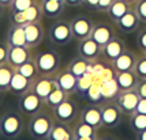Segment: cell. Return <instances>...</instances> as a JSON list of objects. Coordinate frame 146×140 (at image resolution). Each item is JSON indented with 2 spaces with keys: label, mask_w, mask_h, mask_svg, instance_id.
I'll return each mask as SVG.
<instances>
[{
  "label": "cell",
  "mask_w": 146,
  "mask_h": 140,
  "mask_svg": "<svg viewBox=\"0 0 146 140\" xmlns=\"http://www.w3.org/2000/svg\"><path fill=\"white\" fill-rule=\"evenodd\" d=\"M6 42L8 44V46H25L26 45L25 27L23 26L11 25L8 32H7Z\"/></svg>",
  "instance_id": "cell-25"
},
{
  "label": "cell",
  "mask_w": 146,
  "mask_h": 140,
  "mask_svg": "<svg viewBox=\"0 0 146 140\" xmlns=\"http://www.w3.org/2000/svg\"><path fill=\"white\" fill-rule=\"evenodd\" d=\"M10 22L11 25H17V26H25L27 25V18H26L25 11H11L10 12Z\"/></svg>",
  "instance_id": "cell-34"
},
{
  "label": "cell",
  "mask_w": 146,
  "mask_h": 140,
  "mask_svg": "<svg viewBox=\"0 0 146 140\" xmlns=\"http://www.w3.org/2000/svg\"><path fill=\"white\" fill-rule=\"evenodd\" d=\"M79 120L88 122L94 128L100 129L102 127V116H101V106L97 105H89L82 109L79 113Z\"/></svg>",
  "instance_id": "cell-19"
},
{
  "label": "cell",
  "mask_w": 146,
  "mask_h": 140,
  "mask_svg": "<svg viewBox=\"0 0 146 140\" xmlns=\"http://www.w3.org/2000/svg\"><path fill=\"white\" fill-rule=\"evenodd\" d=\"M138 80H139V78L135 75L134 71H126V72L116 74V87L119 91L134 90L138 84Z\"/></svg>",
  "instance_id": "cell-23"
},
{
  "label": "cell",
  "mask_w": 146,
  "mask_h": 140,
  "mask_svg": "<svg viewBox=\"0 0 146 140\" xmlns=\"http://www.w3.org/2000/svg\"><path fill=\"white\" fill-rule=\"evenodd\" d=\"M4 8H6V7H3L1 4H0V19H1L3 15H4Z\"/></svg>",
  "instance_id": "cell-46"
},
{
  "label": "cell",
  "mask_w": 146,
  "mask_h": 140,
  "mask_svg": "<svg viewBox=\"0 0 146 140\" xmlns=\"http://www.w3.org/2000/svg\"><path fill=\"white\" fill-rule=\"evenodd\" d=\"M25 121L21 112L8 110L0 116V136L7 139H15L23 132Z\"/></svg>",
  "instance_id": "cell-2"
},
{
  "label": "cell",
  "mask_w": 146,
  "mask_h": 140,
  "mask_svg": "<svg viewBox=\"0 0 146 140\" xmlns=\"http://www.w3.org/2000/svg\"><path fill=\"white\" fill-rule=\"evenodd\" d=\"M15 71L17 72H19L21 75H23V76H26L27 79H30V80H36L38 78V75H40V72H38L37 70V65H36V61H34V58H32V60H29L27 63L22 64L21 67H18V68H15Z\"/></svg>",
  "instance_id": "cell-30"
},
{
  "label": "cell",
  "mask_w": 146,
  "mask_h": 140,
  "mask_svg": "<svg viewBox=\"0 0 146 140\" xmlns=\"http://www.w3.org/2000/svg\"><path fill=\"white\" fill-rule=\"evenodd\" d=\"M74 137L75 140H97L98 139V129L90 125L85 121L79 120L74 125Z\"/></svg>",
  "instance_id": "cell-20"
},
{
  "label": "cell",
  "mask_w": 146,
  "mask_h": 140,
  "mask_svg": "<svg viewBox=\"0 0 146 140\" xmlns=\"http://www.w3.org/2000/svg\"><path fill=\"white\" fill-rule=\"evenodd\" d=\"M128 117H130L128 124H130V128H131V131L134 133H139V132L146 129V114L135 112Z\"/></svg>",
  "instance_id": "cell-31"
},
{
  "label": "cell",
  "mask_w": 146,
  "mask_h": 140,
  "mask_svg": "<svg viewBox=\"0 0 146 140\" xmlns=\"http://www.w3.org/2000/svg\"><path fill=\"white\" fill-rule=\"evenodd\" d=\"M141 19L138 18V15L135 14V11H130L127 12L123 18L116 22V26L119 29V32L123 33V34H131V33L137 32L141 26Z\"/></svg>",
  "instance_id": "cell-21"
},
{
  "label": "cell",
  "mask_w": 146,
  "mask_h": 140,
  "mask_svg": "<svg viewBox=\"0 0 146 140\" xmlns=\"http://www.w3.org/2000/svg\"><path fill=\"white\" fill-rule=\"evenodd\" d=\"M101 49L102 48L92 37H88V38L79 41L76 52H78V56H81L82 58L88 60L89 63H93V61H96L97 58L100 57Z\"/></svg>",
  "instance_id": "cell-10"
},
{
  "label": "cell",
  "mask_w": 146,
  "mask_h": 140,
  "mask_svg": "<svg viewBox=\"0 0 146 140\" xmlns=\"http://www.w3.org/2000/svg\"><path fill=\"white\" fill-rule=\"evenodd\" d=\"M15 72V68L8 63L0 64V91L7 93L10 91V83L13 79V75Z\"/></svg>",
  "instance_id": "cell-28"
},
{
  "label": "cell",
  "mask_w": 146,
  "mask_h": 140,
  "mask_svg": "<svg viewBox=\"0 0 146 140\" xmlns=\"http://www.w3.org/2000/svg\"><path fill=\"white\" fill-rule=\"evenodd\" d=\"M64 3L68 7H79L83 4V0H64Z\"/></svg>",
  "instance_id": "cell-43"
},
{
  "label": "cell",
  "mask_w": 146,
  "mask_h": 140,
  "mask_svg": "<svg viewBox=\"0 0 146 140\" xmlns=\"http://www.w3.org/2000/svg\"><path fill=\"white\" fill-rule=\"evenodd\" d=\"M56 86H57V83H56V80H55L53 75H52V76L38 75V78L33 82L32 90L45 101V98L49 95V93H51Z\"/></svg>",
  "instance_id": "cell-15"
},
{
  "label": "cell",
  "mask_w": 146,
  "mask_h": 140,
  "mask_svg": "<svg viewBox=\"0 0 146 140\" xmlns=\"http://www.w3.org/2000/svg\"><path fill=\"white\" fill-rule=\"evenodd\" d=\"M137 45H138V48L143 53H146V27L139 30V33H138V35H137Z\"/></svg>",
  "instance_id": "cell-38"
},
{
  "label": "cell",
  "mask_w": 146,
  "mask_h": 140,
  "mask_svg": "<svg viewBox=\"0 0 146 140\" xmlns=\"http://www.w3.org/2000/svg\"><path fill=\"white\" fill-rule=\"evenodd\" d=\"M55 78V80H56L57 86L60 87V89L66 91L68 95H71L72 93H75V90L78 89V83H79V79L75 76V75H72L70 71L67 70H59L53 75Z\"/></svg>",
  "instance_id": "cell-13"
},
{
  "label": "cell",
  "mask_w": 146,
  "mask_h": 140,
  "mask_svg": "<svg viewBox=\"0 0 146 140\" xmlns=\"http://www.w3.org/2000/svg\"><path fill=\"white\" fill-rule=\"evenodd\" d=\"M135 137H137V140H146V129L139 133H135Z\"/></svg>",
  "instance_id": "cell-44"
},
{
  "label": "cell",
  "mask_w": 146,
  "mask_h": 140,
  "mask_svg": "<svg viewBox=\"0 0 146 140\" xmlns=\"http://www.w3.org/2000/svg\"><path fill=\"white\" fill-rule=\"evenodd\" d=\"M40 3H41V8H42L44 16L51 18V19H57V18L63 14L64 8H66V3H64V1L40 0Z\"/></svg>",
  "instance_id": "cell-24"
},
{
  "label": "cell",
  "mask_w": 146,
  "mask_h": 140,
  "mask_svg": "<svg viewBox=\"0 0 146 140\" xmlns=\"http://www.w3.org/2000/svg\"><path fill=\"white\" fill-rule=\"evenodd\" d=\"M133 10L134 4H130L124 0H115V3L108 11V18L111 20H113V22H117L120 18H123L126 14L133 11Z\"/></svg>",
  "instance_id": "cell-26"
},
{
  "label": "cell",
  "mask_w": 146,
  "mask_h": 140,
  "mask_svg": "<svg viewBox=\"0 0 146 140\" xmlns=\"http://www.w3.org/2000/svg\"><path fill=\"white\" fill-rule=\"evenodd\" d=\"M127 48H126V44H124V41L119 37H116L115 35L113 38L109 41L107 45H104L101 49V55L104 56V58L109 61V63H112L116 57H119L123 52L126 51Z\"/></svg>",
  "instance_id": "cell-14"
},
{
  "label": "cell",
  "mask_w": 146,
  "mask_h": 140,
  "mask_svg": "<svg viewBox=\"0 0 146 140\" xmlns=\"http://www.w3.org/2000/svg\"><path fill=\"white\" fill-rule=\"evenodd\" d=\"M7 58H8V44L0 42V64L7 63Z\"/></svg>",
  "instance_id": "cell-39"
},
{
  "label": "cell",
  "mask_w": 146,
  "mask_h": 140,
  "mask_svg": "<svg viewBox=\"0 0 146 140\" xmlns=\"http://www.w3.org/2000/svg\"><path fill=\"white\" fill-rule=\"evenodd\" d=\"M137 112L146 114V98H139L138 106H137Z\"/></svg>",
  "instance_id": "cell-42"
},
{
  "label": "cell",
  "mask_w": 146,
  "mask_h": 140,
  "mask_svg": "<svg viewBox=\"0 0 146 140\" xmlns=\"http://www.w3.org/2000/svg\"><path fill=\"white\" fill-rule=\"evenodd\" d=\"M44 105H45V101L38 94H36L33 90L27 91V93L22 94V95H19L18 108H19V112L23 116L32 117V116L37 114V113H40L42 110Z\"/></svg>",
  "instance_id": "cell-5"
},
{
  "label": "cell",
  "mask_w": 146,
  "mask_h": 140,
  "mask_svg": "<svg viewBox=\"0 0 146 140\" xmlns=\"http://www.w3.org/2000/svg\"><path fill=\"white\" fill-rule=\"evenodd\" d=\"M145 55H146V53H145Z\"/></svg>",
  "instance_id": "cell-50"
},
{
  "label": "cell",
  "mask_w": 146,
  "mask_h": 140,
  "mask_svg": "<svg viewBox=\"0 0 146 140\" xmlns=\"http://www.w3.org/2000/svg\"><path fill=\"white\" fill-rule=\"evenodd\" d=\"M133 71L139 79H146V55L145 53H143V56L137 57V61H135Z\"/></svg>",
  "instance_id": "cell-33"
},
{
  "label": "cell",
  "mask_w": 146,
  "mask_h": 140,
  "mask_svg": "<svg viewBox=\"0 0 146 140\" xmlns=\"http://www.w3.org/2000/svg\"><path fill=\"white\" fill-rule=\"evenodd\" d=\"M52 114L55 120L71 124L78 116V103L71 97H67L57 108L52 110Z\"/></svg>",
  "instance_id": "cell-6"
},
{
  "label": "cell",
  "mask_w": 146,
  "mask_h": 140,
  "mask_svg": "<svg viewBox=\"0 0 146 140\" xmlns=\"http://www.w3.org/2000/svg\"><path fill=\"white\" fill-rule=\"evenodd\" d=\"M25 14H26V18H27L29 23H32V22H41L44 14H42V8H41L40 0H36L32 6L25 11Z\"/></svg>",
  "instance_id": "cell-32"
},
{
  "label": "cell",
  "mask_w": 146,
  "mask_h": 140,
  "mask_svg": "<svg viewBox=\"0 0 146 140\" xmlns=\"http://www.w3.org/2000/svg\"><path fill=\"white\" fill-rule=\"evenodd\" d=\"M48 37H49V41L52 44L57 45V46L68 45L72 42V39H75L72 30H71L70 22H66V20L53 22L48 30Z\"/></svg>",
  "instance_id": "cell-4"
},
{
  "label": "cell",
  "mask_w": 146,
  "mask_h": 140,
  "mask_svg": "<svg viewBox=\"0 0 146 140\" xmlns=\"http://www.w3.org/2000/svg\"><path fill=\"white\" fill-rule=\"evenodd\" d=\"M49 140H75L74 137V128L67 122L55 120L52 129L48 136Z\"/></svg>",
  "instance_id": "cell-17"
},
{
  "label": "cell",
  "mask_w": 146,
  "mask_h": 140,
  "mask_svg": "<svg viewBox=\"0 0 146 140\" xmlns=\"http://www.w3.org/2000/svg\"><path fill=\"white\" fill-rule=\"evenodd\" d=\"M113 3H115V0H98V4H97L96 11L100 14H108L109 8L112 7Z\"/></svg>",
  "instance_id": "cell-37"
},
{
  "label": "cell",
  "mask_w": 146,
  "mask_h": 140,
  "mask_svg": "<svg viewBox=\"0 0 146 140\" xmlns=\"http://www.w3.org/2000/svg\"><path fill=\"white\" fill-rule=\"evenodd\" d=\"M1 94H3V93L0 91V103H1V99H3V97H1Z\"/></svg>",
  "instance_id": "cell-48"
},
{
  "label": "cell",
  "mask_w": 146,
  "mask_h": 140,
  "mask_svg": "<svg viewBox=\"0 0 146 140\" xmlns=\"http://www.w3.org/2000/svg\"><path fill=\"white\" fill-rule=\"evenodd\" d=\"M101 116H102V127L107 129H113L117 128L121 124V112L119 106L113 102L105 103L101 106Z\"/></svg>",
  "instance_id": "cell-8"
},
{
  "label": "cell",
  "mask_w": 146,
  "mask_h": 140,
  "mask_svg": "<svg viewBox=\"0 0 146 140\" xmlns=\"http://www.w3.org/2000/svg\"><path fill=\"white\" fill-rule=\"evenodd\" d=\"M32 48L29 46H8V58L7 63L13 65L14 68H18L22 64L32 60Z\"/></svg>",
  "instance_id": "cell-12"
},
{
  "label": "cell",
  "mask_w": 146,
  "mask_h": 140,
  "mask_svg": "<svg viewBox=\"0 0 146 140\" xmlns=\"http://www.w3.org/2000/svg\"><path fill=\"white\" fill-rule=\"evenodd\" d=\"M98 4V0H83V6H86L90 11H96Z\"/></svg>",
  "instance_id": "cell-41"
},
{
  "label": "cell",
  "mask_w": 146,
  "mask_h": 140,
  "mask_svg": "<svg viewBox=\"0 0 146 140\" xmlns=\"http://www.w3.org/2000/svg\"><path fill=\"white\" fill-rule=\"evenodd\" d=\"M67 70L70 71L72 75H75L78 79H82L88 74V71H89V61L82 58L81 56H78V57L72 58L68 63Z\"/></svg>",
  "instance_id": "cell-27"
},
{
  "label": "cell",
  "mask_w": 146,
  "mask_h": 140,
  "mask_svg": "<svg viewBox=\"0 0 146 140\" xmlns=\"http://www.w3.org/2000/svg\"><path fill=\"white\" fill-rule=\"evenodd\" d=\"M135 90L141 98H146V79H139Z\"/></svg>",
  "instance_id": "cell-40"
},
{
  "label": "cell",
  "mask_w": 146,
  "mask_h": 140,
  "mask_svg": "<svg viewBox=\"0 0 146 140\" xmlns=\"http://www.w3.org/2000/svg\"><path fill=\"white\" fill-rule=\"evenodd\" d=\"M25 27V35H26V46L29 48H37L42 42L45 37V30L41 22H32L23 26Z\"/></svg>",
  "instance_id": "cell-11"
},
{
  "label": "cell",
  "mask_w": 146,
  "mask_h": 140,
  "mask_svg": "<svg viewBox=\"0 0 146 140\" xmlns=\"http://www.w3.org/2000/svg\"><path fill=\"white\" fill-rule=\"evenodd\" d=\"M55 122V117L52 113H48L45 110H41L40 113L29 117L27 122V133L34 139L44 140L48 139L52 125Z\"/></svg>",
  "instance_id": "cell-1"
},
{
  "label": "cell",
  "mask_w": 146,
  "mask_h": 140,
  "mask_svg": "<svg viewBox=\"0 0 146 140\" xmlns=\"http://www.w3.org/2000/svg\"><path fill=\"white\" fill-rule=\"evenodd\" d=\"M13 1H14V0H0V4L7 8V7H10L11 4H13Z\"/></svg>",
  "instance_id": "cell-45"
},
{
  "label": "cell",
  "mask_w": 146,
  "mask_h": 140,
  "mask_svg": "<svg viewBox=\"0 0 146 140\" xmlns=\"http://www.w3.org/2000/svg\"><path fill=\"white\" fill-rule=\"evenodd\" d=\"M33 82H34V80L27 79L26 76L21 75L19 72L15 71L13 75V79H11V83H10V91L18 97L22 95V94H25V93L32 90Z\"/></svg>",
  "instance_id": "cell-22"
},
{
  "label": "cell",
  "mask_w": 146,
  "mask_h": 140,
  "mask_svg": "<svg viewBox=\"0 0 146 140\" xmlns=\"http://www.w3.org/2000/svg\"><path fill=\"white\" fill-rule=\"evenodd\" d=\"M55 1H64V0H55Z\"/></svg>",
  "instance_id": "cell-49"
},
{
  "label": "cell",
  "mask_w": 146,
  "mask_h": 140,
  "mask_svg": "<svg viewBox=\"0 0 146 140\" xmlns=\"http://www.w3.org/2000/svg\"><path fill=\"white\" fill-rule=\"evenodd\" d=\"M90 37L102 48L104 45H107L115 37V29L109 23H104V22L97 23L93 27V32H92Z\"/></svg>",
  "instance_id": "cell-16"
},
{
  "label": "cell",
  "mask_w": 146,
  "mask_h": 140,
  "mask_svg": "<svg viewBox=\"0 0 146 140\" xmlns=\"http://www.w3.org/2000/svg\"><path fill=\"white\" fill-rule=\"evenodd\" d=\"M70 25L72 34H74V38L78 39V41L90 37L92 32H93V27H94L93 20L88 16H85V15H78L75 18H72Z\"/></svg>",
  "instance_id": "cell-9"
},
{
  "label": "cell",
  "mask_w": 146,
  "mask_h": 140,
  "mask_svg": "<svg viewBox=\"0 0 146 140\" xmlns=\"http://www.w3.org/2000/svg\"><path fill=\"white\" fill-rule=\"evenodd\" d=\"M134 11L138 15L142 23H146V0H137L134 4Z\"/></svg>",
  "instance_id": "cell-36"
},
{
  "label": "cell",
  "mask_w": 146,
  "mask_h": 140,
  "mask_svg": "<svg viewBox=\"0 0 146 140\" xmlns=\"http://www.w3.org/2000/svg\"><path fill=\"white\" fill-rule=\"evenodd\" d=\"M34 61H36V65H37L40 75L52 76L60 70L62 58H60L57 52L44 51V52H38L37 56L34 57Z\"/></svg>",
  "instance_id": "cell-3"
},
{
  "label": "cell",
  "mask_w": 146,
  "mask_h": 140,
  "mask_svg": "<svg viewBox=\"0 0 146 140\" xmlns=\"http://www.w3.org/2000/svg\"><path fill=\"white\" fill-rule=\"evenodd\" d=\"M36 0H14L13 4L10 6V10L11 11H26L29 7L32 6Z\"/></svg>",
  "instance_id": "cell-35"
},
{
  "label": "cell",
  "mask_w": 146,
  "mask_h": 140,
  "mask_svg": "<svg viewBox=\"0 0 146 140\" xmlns=\"http://www.w3.org/2000/svg\"><path fill=\"white\" fill-rule=\"evenodd\" d=\"M124 1H127L130 4H135V3H137V0H124Z\"/></svg>",
  "instance_id": "cell-47"
},
{
  "label": "cell",
  "mask_w": 146,
  "mask_h": 140,
  "mask_svg": "<svg viewBox=\"0 0 146 140\" xmlns=\"http://www.w3.org/2000/svg\"><path fill=\"white\" fill-rule=\"evenodd\" d=\"M141 97L138 95L137 90H127V91H119L117 95L115 98V103L119 106L123 114L131 116L137 112V106L139 102Z\"/></svg>",
  "instance_id": "cell-7"
},
{
  "label": "cell",
  "mask_w": 146,
  "mask_h": 140,
  "mask_svg": "<svg viewBox=\"0 0 146 140\" xmlns=\"http://www.w3.org/2000/svg\"><path fill=\"white\" fill-rule=\"evenodd\" d=\"M135 61H137V56L134 55V52L126 49L119 57H116L113 61L111 63V65H112V68H113L115 72L119 74V72L133 71L134 65H135Z\"/></svg>",
  "instance_id": "cell-18"
},
{
  "label": "cell",
  "mask_w": 146,
  "mask_h": 140,
  "mask_svg": "<svg viewBox=\"0 0 146 140\" xmlns=\"http://www.w3.org/2000/svg\"><path fill=\"white\" fill-rule=\"evenodd\" d=\"M67 97H70V95H68L66 91H63L59 86H56V87L49 93V95L45 98V105L51 109V110H53V109L57 108Z\"/></svg>",
  "instance_id": "cell-29"
}]
</instances>
